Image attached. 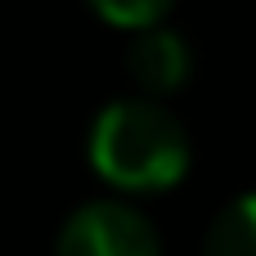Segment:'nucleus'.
Segmentation results:
<instances>
[{"instance_id":"20e7f679","label":"nucleus","mask_w":256,"mask_h":256,"mask_svg":"<svg viewBox=\"0 0 256 256\" xmlns=\"http://www.w3.org/2000/svg\"><path fill=\"white\" fill-rule=\"evenodd\" d=\"M202 256H256V194H243L230 207H220L202 238Z\"/></svg>"},{"instance_id":"7ed1b4c3","label":"nucleus","mask_w":256,"mask_h":256,"mask_svg":"<svg viewBox=\"0 0 256 256\" xmlns=\"http://www.w3.org/2000/svg\"><path fill=\"white\" fill-rule=\"evenodd\" d=\"M126 72L144 90V99L176 94L189 81V72H194V50H189V40L176 27L153 22V27H140L130 36V45H126Z\"/></svg>"},{"instance_id":"f03ea898","label":"nucleus","mask_w":256,"mask_h":256,"mask_svg":"<svg viewBox=\"0 0 256 256\" xmlns=\"http://www.w3.org/2000/svg\"><path fill=\"white\" fill-rule=\"evenodd\" d=\"M54 256H162V243L135 207L104 198L76 207L63 220Z\"/></svg>"},{"instance_id":"f257e3e1","label":"nucleus","mask_w":256,"mask_h":256,"mask_svg":"<svg viewBox=\"0 0 256 256\" xmlns=\"http://www.w3.org/2000/svg\"><path fill=\"white\" fill-rule=\"evenodd\" d=\"M189 135L158 99H117L90 126L94 171L126 194H162L189 171Z\"/></svg>"},{"instance_id":"39448f33","label":"nucleus","mask_w":256,"mask_h":256,"mask_svg":"<svg viewBox=\"0 0 256 256\" xmlns=\"http://www.w3.org/2000/svg\"><path fill=\"white\" fill-rule=\"evenodd\" d=\"M104 22L112 27H126V32H140V27H153L166 18V9L176 0H86Z\"/></svg>"}]
</instances>
